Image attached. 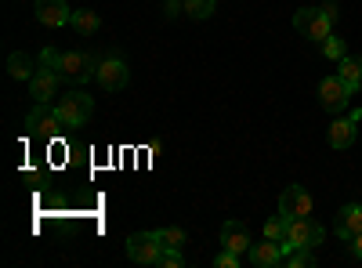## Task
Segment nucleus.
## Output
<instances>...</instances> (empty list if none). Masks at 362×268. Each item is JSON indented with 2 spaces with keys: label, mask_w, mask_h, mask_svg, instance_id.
Masks as SVG:
<instances>
[{
  "label": "nucleus",
  "mask_w": 362,
  "mask_h": 268,
  "mask_svg": "<svg viewBox=\"0 0 362 268\" xmlns=\"http://www.w3.org/2000/svg\"><path fill=\"white\" fill-rule=\"evenodd\" d=\"M334 232L341 235V240H355V235L362 232V203L341 206V214H337V221H334Z\"/></svg>",
  "instance_id": "14"
},
{
  "label": "nucleus",
  "mask_w": 362,
  "mask_h": 268,
  "mask_svg": "<svg viewBox=\"0 0 362 268\" xmlns=\"http://www.w3.org/2000/svg\"><path fill=\"white\" fill-rule=\"evenodd\" d=\"M293 29L305 40L322 44L329 33H334V18H329L322 8H300V11H293Z\"/></svg>",
  "instance_id": "1"
},
{
  "label": "nucleus",
  "mask_w": 362,
  "mask_h": 268,
  "mask_svg": "<svg viewBox=\"0 0 362 268\" xmlns=\"http://www.w3.org/2000/svg\"><path fill=\"white\" fill-rule=\"evenodd\" d=\"M247 257H250V264H257V268H276V264H283V261H286V243H279V240L250 243Z\"/></svg>",
  "instance_id": "12"
},
{
  "label": "nucleus",
  "mask_w": 362,
  "mask_h": 268,
  "mask_svg": "<svg viewBox=\"0 0 362 268\" xmlns=\"http://www.w3.org/2000/svg\"><path fill=\"white\" fill-rule=\"evenodd\" d=\"M358 120H362V112L358 109H351L348 116H337L334 124H329V148H348L351 141H355V134H358Z\"/></svg>",
  "instance_id": "10"
},
{
  "label": "nucleus",
  "mask_w": 362,
  "mask_h": 268,
  "mask_svg": "<svg viewBox=\"0 0 362 268\" xmlns=\"http://www.w3.org/2000/svg\"><path fill=\"white\" fill-rule=\"evenodd\" d=\"M37 69H33V58L29 54H22V51H15L11 58H8V76L11 80H29Z\"/></svg>",
  "instance_id": "18"
},
{
  "label": "nucleus",
  "mask_w": 362,
  "mask_h": 268,
  "mask_svg": "<svg viewBox=\"0 0 362 268\" xmlns=\"http://www.w3.org/2000/svg\"><path fill=\"white\" fill-rule=\"evenodd\" d=\"M156 240H160V247H174V250H181V247L189 243V235H185V228L167 225V228H156Z\"/></svg>",
  "instance_id": "19"
},
{
  "label": "nucleus",
  "mask_w": 362,
  "mask_h": 268,
  "mask_svg": "<svg viewBox=\"0 0 362 268\" xmlns=\"http://www.w3.org/2000/svg\"><path fill=\"white\" fill-rule=\"evenodd\" d=\"M156 264L160 268H181V264H185V257H181V250H174V247H163Z\"/></svg>",
  "instance_id": "24"
},
{
  "label": "nucleus",
  "mask_w": 362,
  "mask_h": 268,
  "mask_svg": "<svg viewBox=\"0 0 362 268\" xmlns=\"http://www.w3.org/2000/svg\"><path fill=\"white\" fill-rule=\"evenodd\" d=\"M214 264H218V268H239V254H235V250H221V254L214 257Z\"/></svg>",
  "instance_id": "26"
},
{
  "label": "nucleus",
  "mask_w": 362,
  "mask_h": 268,
  "mask_svg": "<svg viewBox=\"0 0 362 268\" xmlns=\"http://www.w3.org/2000/svg\"><path fill=\"white\" fill-rule=\"evenodd\" d=\"M279 214H286V218H305V214H312V196H308V189H305V185H286L283 196H279Z\"/></svg>",
  "instance_id": "11"
},
{
  "label": "nucleus",
  "mask_w": 362,
  "mask_h": 268,
  "mask_svg": "<svg viewBox=\"0 0 362 268\" xmlns=\"http://www.w3.org/2000/svg\"><path fill=\"white\" fill-rule=\"evenodd\" d=\"M283 264H290V268H312L315 264V247H293Z\"/></svg>",
  "instance_id": "20"
},
{
  "label": "nucleus",
  "mask_w": 362,
  "mask_h": 268,
  "mask_svg": "<svg viewBox=\"0 0 362 268\" xmlns=\"http://www.w3.org/2000/svg\"><path fill=\"white\" fill-rule=\"evenodd\" d=\"M25 83H29V95H33L37 102H51V98L58 95V83H62V76H58L54 69H44V66H40Z\"/></svg>",
  "instance_id": "13"
},
{
  "label": "nucleus",
  "mask_w": 362,
  "mask_h": 268,
  "mask_svg": "<svg viewBox=\"0 0 362 268\" xmlns=\"http://www.w3.org/2000/svg\"><path fill=\"white\" fill-rule=\"evenodd\" d=\"M319 47H322V54L329 58V62H341V58H348V44H344L341 37H334V33H329Z\"/></svg>",
  "instance_id": "21"
},
{
  "label": "nucleus",
  "mask_w": 362,
  "mask_h": 268,
  "mask_svg": "<svg viewBox=\"0 0 362 268\" xmlns=\"http://www.w3.org/2000/svg\"><path fill=\"white\" fill-rule=\"evenodd\" d=\"M355 91H351V87L334 73V76H326L322 83H319V102H322V109L326 112H334V116H341L344 109H348V98H351Z\"/></svg>",
  "instance_id": "7"
},
{
  "label": "nucleus",
  "mask_w": 362,
  "mask_h": 268,
  "mask_svg": "<svg viewBox=\"0 0 362 268\" xmlns=\"http://www.w3.org/2000/svg\"><path fill=\"white\" fill-rule=\"evenodd\" d=\"M337 66H341L337 76L351 87V91H358V87H362V58H351V54H348V58H341Z\"/></svg>",
  "instance_id": "17"
},
{
  "label": "nucleus",
  "mask_w": 362,
  "mask_h": 268,
  "mask_svg": "<svg viewBox=\"0 0 362 268\" xmlns=\"http://www.w3.org/2000/svg\"><path fill=\"white\" fill-rule=\"evenodd\" d=\"M33 11H37V22L47 25V29L69 25V18H73V8L66 0H33Z\"/></svg>",
  "instance_id": "9"
},
{
  "label": "nucleus",
  "mask_w": 362,
  "mask_h": 268,
  "mask_svg": "<svg viewBox=\"0 0 362 268\" xmlns=\"http://www.w3.org/2000/svg\"><path fill=\"white\" fill-rule=\"evenodd\" d=\"M160 240H156V232H134L131 240H127V257L134 264H156L160 261Z\"/></svg>",
  "instance_id": "8"
},
{
  "label": "nucleus",
  "mask_w": 362,
  "mask_h": 268,
  "mask_svg": "<svg viewBox=\"0 0 362 268\" xmlns=\"http://www.w3.org/2000/svg\"><path fill=\"white\" fill-rule=\"evenodd\" d=\"M58 62H62V51H54V47H44L40 51V66L44 69H54L58 73Z\"/></svg>",
  "instance_id": "25"
},
{
  "label": "nucleus",
  "mask_w": 362,
  "mask_h": 268,
  "mask_svg": "<svg viewBox=\"0 0 362 268\" xmlns=\"http://www.w3.org/2000/svg\"><path fill=\"white\" fill-rule=\"evenodd\" d=\"M326 240V228L319 225V221H312L308 214L305 218H290L286 221V254L293 250V247H319Z\"/></svg>",
  "instance_id": "4"
},
{
  "label": "nucleus",
  "mask_w": 362,
  "mask_h": 268,
  "mask_svg": "<svg viewBox=\"0 0 362 268\" xmlns=\"http://www.w3.org/2000/svg\"><path fill=\"white\" fill-rule=\"evenodd\" d=\"M69 25L76 29V33L90 37V33H98V25H102V18H98V11H90V8H80V11H73Z\"/></svg>",
  "instance_id": "16"
},
{
  "label": "nucleus",
  "mask_w": 362,
  "mask_h": 268,
  "mask_svg": "<svg viewBox=\"0 0 362 268\" xmlns=\"http://www.w3.org/2000/svg\"><path fill=\"white\" fill-rule=\"evenodd\" d=\"M181 11H185V0H167V4H163V15H167V18H174V15H181Z\"/></svg>",
  "instance_id": "27"
},
{
  "label": "nucleus",
  "mask_w": 362,
  "mask_h": 268,
  "mask_svg": "<svg viewBox=\"0 0 362 268\" xmlns=\"http://www.w3.org/2000/svg\"><path fill=\"white\" fill-rule=\"evenodd\" d=\"M322 11H326L329 18H334V22H337V4H334V0H326V4H322Z\"/></svg>",
  "instance_id": "29"
},
{
  "label": "nucleus",
  "mask_w": 362,
  "mask_h": 268,
  "mask_svg": "<svg viewBox=\"0 0 362 268\" xmlns=\"http://www.w3.org/2000/svg\"><path fill=\"white\" fill-rule=\"evenodd\" d=\"M351 254H355V257L362 261V232H358V235H355V240H351Z\"/></svg>",
  "instance_id": "28"
},
{
  "label": "nucleus",
  "mask_w": 362,
  "mask_h": 268,
  "mask_svg": "<svg viewBox=\"0 0 362 268\" xmlns=\"http://www.w3.org/2000/svg\"><path fill=\"white\" fill-rule=\"evenodd\" d=\"M214 8H218V0H185V15L192 18H210Z\"/></svg>",
  "instance_id": "23"
},
{
  "label": "nucleus",
  "mask_w": 362,
  "mask_h": 268,
  "mask_svg": "<svg viewBox=\"0 0 362 268\" xmlns=\"http://www.w3.org/2000/svg\"><path fill=\"white\" fill-rule=\"evenodd\" d=\"M221 243H225V250L247 254L254 240H250V228H247L243 221H225V225H221Z\"/></svg>",
  "instance_id": "15"
},
{
  "label": "nucleus",
  "mask_w": 362,
  "mask_h": 268,
  "mask_svg": "<svg viewBox=\"0 0 362 268\" xmlns=\"http://www.w3.org/2000/svg\"><path fill=\"white\" fill-rule=\"evenodd\" d=\"M25 127L33 131L37 138H58L62 131H69V127L62 124V116H58V109H54L51 102H37L33 109H29V116H25Z\"/></svg>",
  "instance_id": "3"
},
{
  "label": "nucleus",
  "mask_w": 362,
  "mask_h": 268,
  "mask_svg": "<svg viewBox=\"0 0 362 268\" xmlns=\"http://www.w3.org/2000/svg\"><path fill=\"white\" fill-rule=\"evenodd\" d=\"M54 109H58V116H62V124L69 127V131H76V127H83L87 120H90V112H95V102H90L80 87H73L69 95H62L54 102Z\"/></svg>",
  "instance_id": "2"
},
{
  "label": "nucleus",
  "mask_w": 362,
  "mask_h": 268,
  "mask_svg": "<svg viewBox=\"0 0 362 268\" xmlns=\"http://www.w3.org/2000/svg\"><path fill=\"white\" fill-rule=\"evenodd\" d=\"M286 221H290L286 214H272V218L264 221V240H279V243H283V240H286Z\"/></svg>",
  "instance_id": "22"
},
{
  "label": "nucleus",
  "mask_w": 362,
  "mask_h": 268,
  "mask_svg": "<svg viewBox=\"0 0 362 268\" xmlns=\"http://www.w3.org/2000/svg\"><path fill=\"white\" fill-rule=\"evenodd\" d=\"M102 91H124L127 80H131V69L119 54H109V58H98V73H95Z\"/></svg>",
  "instance_id": "6"
},
{
  "label": "nucleus",
  "mask_w": 362,
  "mask_h": 268,
  "mask_svg": "<svg viewBox=\"0 0 362 268\" xmlns=\"http://www.w3.org/2000/svg\"><path fill=\"white\" fill-rule=\"evenodd\" d=\"M98 73V58H90V54H80V51H66L62 54V62H58V76H62L66 83H83Z\"/></svg>",
  "instance_id": "5"
}]
</instances>
